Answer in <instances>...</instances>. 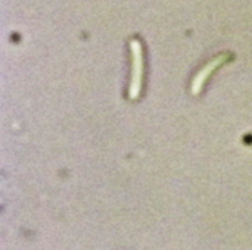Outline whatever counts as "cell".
Returning a JSON list of instances; mask_svg holds the SVG:
<instances>
[{
	"mask_svg": "<svg viewBox=\"0 0 252 250\" xmlns=\"http://www.w3.org/2000/svg\"><path fill=\"white\" fill-rule=\"evenodd\" d=\"M130 78L127 97L130 100H137L143 90L145 81V52L143 46L137 38L130 40Z\"/></svg>",
	"mask_w": 252,
	"mask_h": 250,
	"instance_id": "cell-1",
	"label": "cell"
},
{
	"mask_svg": "<svg viewBox=\"0 0 252 250\" xmlns=\"http://www.w3.org/2000/svg\"><path fill=\"white\" fill-rule=\"evenodd\" d=\"M230 57H232L230 53H220L219 56H216L214 59H211L205 66H202V68L198 71V74L193 77V81H192V84H190V93H192L193 96H198V94L202 91L205 83L210 80L211 74L216 72L221 65H224Z\"/></svg>",
	"mask_w": 252,
	"mask_h": 250,
	"instance_id": "cell-2",
	"label": "cell"
}]
</instances>
